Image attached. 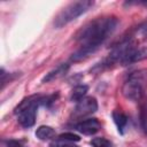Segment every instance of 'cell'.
<instances>
[{"mask_svg": "<svg viewBox=\"0 0 147 147\" xmlns=\"http://www.w3.org/2000/svg\"><path fill=\"white\" fill-rule=\"evenodd\" d=\"M118 18L115 16H101L92 20L80 28L75 34L79 48L71 55V62H79L92 55L117 29Z\"/></svg>", "mask_w": 147, "mask_h": 147, "instance_id": "6da1fadb", "label": "cell"}, {"mask_svg": "<svg viewBox=\"0 0 147 147\" xmlns=\"http://www.w3.org/2000/svg\"><path fill=\"white\" fill-rule=\"evenodd\" d=\"M41 95H30L24 98L14 109V113L17 115V121L23 127H31L36 122L37 108L41 105Z\"/></svg>", "mask_w": 147, "mask_h": 147, "instance_id": "7a4b0ae2", "label": "cell"}, {"mask_svg": "<svg viewBox=\"0 0 147 147\" xmlns=\"http://www.w3.org/2000/svg\"><path fill=\"white\" fill-rule=\"evenodd\" d=\"M93 5L94 1L92 0H79V1L70 2L55 16L54 26L56 29H61L62 26L67 25L68 23L72 22L74 20L86 13Z\"/></svg>", "mask_w": 147, "mask_h": 147, "instance_id": "3957f363", "label": "cell"}, {"mask_svg": "<svg viewBox=\"0 0 147 147\" xmlns=\"http://www.w3.org/2000/svg\"><path fill=\"white\" fill-rule=\"evenodd\" d=\"M146 84V74L142 70L132 72L122 86V94L125 99L138 101L144 95Z\"/></svg>", "mask_w": 147, "mask_h": 147, "instance_id": "277c9868", "label": "cell"}, {"mask_svg": "<svg viewBox=\"0 0 147 147\" xmlns=\"http://www.w3.org/2000/svg\"><path fill=\"white\" fill-rule=\"evenodd\" d=\"M98 110V101L94 96H85L79 100L74 109L72 117L75 119H82L94 114Z\"/></svg>", "mask_w": 147, "mask_h": 147, "instance_id": "5b68a950", "label": "cell"}, {"mask_svg": "<svg viewBox=\"0 0 147 147\" xmlns=\"http://www.w3.org/2000/svg\"><path fill=\"white\" fill-rule=\"evenodd\" d=\"M147 59V47H137L136 44H133L124 54L121 65H127L136 62H140Z\"/></svg>", "mask_w": 147, "mask_h": 147, "instance_id": "8992f818", "label": "cell"}, {"mask_svg": "<svg viewBox=\"0 0 147 147\" xmlns=\"http://www.w3.org/2000/svg\"><path fill=\"white\" fill-rule=\"evenodd\" d=\"M76 130L85 136H92L101 129V124L96 118H86L76 124Z\"/></svg>", "mask_w": 147, "mask_h": 147, "instance_id": "52a82bcc", "label": "cell"}, {"mask_svg": "<svg viewBox=\"0 0 147 147\" xmlns=\"http://www.w3.org/2000/svg\"><path fill=\"white\" fill-rule=\"evenodd\" d=\"M69 69V64L68 63H62L60 65H57L55 69H53L52 71H49L44 78H42V83H48L51 80H54V79H57L60 77H62L63 75H65V72L68 71Z\"/></svg>", "mask_w": 147, "mask_h": 147, "instance_id": "ba28073f", "label": "cell"}, {"mask_svg": "<svg viewBox=\"0 0 147 147\" xmlns=\"http://www.w3.org/2000/svg\"><path fill=\"white\" fill-rule=\"evenodd\" d=\"M36 137L42 141L46 140H51L55 137V130L52 126L48 125H40L37 130H36Z\"/></svg>", "mask_w": 147, "mask_h": 147, "instance_id": "9c48e42d", "label": "cell"}, {"mask_svg": "<svg viewBox=\"0 0 147 147\" xmlns=\"http://www.w3.org/2000/svg\"><path fill=\"white\" fill-rule=\"evenodd\" d=\"M111 116H113L114 123L116 124L119 133H123L124 132V129H125V126L127 124V116L124 113H122L121 110H114L113 114H111Z\"/></svg>", "mask_w": 147, "mask_h": 147, "instance_id": "30bf717a", "label": "cell"}, {"mask_svg": "<svg viewBox=\"0 0 147 147\" xmlns=\"http://www.w3.org/2000/svg\"><path fill=\"white\" fill-rule=\"evenodd\" d=\"M87 91H88V86L87 85H77V86H75L74 88H72V91H71V95H70V99L72 100V101H79V100H82L83 98H85V94L87 93Z\"/></svg>", "mask_w": 147, "mask_h": 147, "instance_id": "8fae6325", "label": "cell"}, {"mask_svg": "<svg viewBox=\"0 0 147 147\" xmlns=\"http://www.w3.org/2000/svg\"><path fill=\"white\" fill-rule=\"evenodd\" d=\"M91 145L93 147H114L113 142L106 138H102V137H96V138H93L91 140Z\"/></svg>", "mask_w": 147, "mask_h": 147, "instance_id": "7c38bea8", "label": "cell"}, {"mask_svg": "<svg viewBox=\"0 0 147 147\" xmlns=\"http://www.w3.org/2000/svg\"><path fill=\"white\" fill-rule=\"evenodd\" d=\"M57 140H61V141H69V142H75V141H79L80 138L79 136L75 134V133H71V132H65V133H62L57 137Z\"/></svg>", "mask_w": 147, "mask_h": 147, "instance_id": "4fadbf2b", "label": "cell"}, {"mask_svg": "<svg viewBox=\"0 0 147 147\" xmlns=\"http://www.w3.org/2000/svg\"><path fill=\"white\" fill-rule=\"evenodd\" d=\"M3 146L5 147H25L24 142L21 140H15V139H9V140H5L3 141Z\"/></svg>", "mask_w": 147, "mask_h": 147, "instance_id": "5bb4252c", "label": "cell"}, {"mask_svg": "<svg viewBox=\"0 0 147 147\" xmlns=\"http://www.w3.org/2000/svg\"><path fill=\"white\" fill-rule=\"evenodd\" d=\"M51 147H78V146H77V145H75L74 142L57 140V141H55V142L51 144Z\"/></svg>", "mask_w": 147, "mask_h": 147, "instance_id": "9a60e30c", "label": "cell"}, {"mask_svg": "<svg viewBox=\"0 0 147 147\" xmlns=\"http://www.w3.org/2000/svg\"><path fill=\"white\" fill-rule=\"evenodd\" d=\"M124 5H144V6H147V1L145 0V1H127V2H125Z\"/></svg>", "mask_w": 147, "mask_h": 147, "instance_id": "2e32d148", "label": "cell"}]
</instances>
